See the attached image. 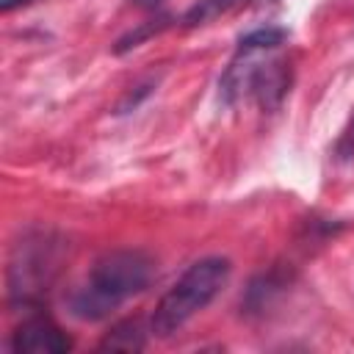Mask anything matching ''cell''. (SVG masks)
<instances>
[{"mask_svg":"<svg viewBox=\"0 0 354 354\" xmlns=\"http://www.w3.org/2000/svg\"><path fill=\"white\" fill-rule=\"evenodd\" d=\"M232 263L221 254L202 257L191 263L183 277L160 296L152 318H149V332L155 337H171L180 332L196 313H202L230 282Z\"/></svg>","mask_w":354,"mask_h":354,"instance_id":"2","label":"cell"},{"mask_svg":"<svg viewBox=\"0 0 354 354\" xmlns=\"http://www.w3.org/2000/svg\"><path fill=\"white\" fill-rule=\"evenodd\" d=\"M241 0H196L188 11H185V17H183V25L185 28H196V25H205V22H210V19H216L218 14H224V11H230L232 6H238Z\"/></svg>","mask_w":354,"mask_h":354,"instance_id":"9","label":"cell"},{"mask_svg":"<svg viewBox=\"0 0 354 354\" xmlns=\"http://www.w3.org/2000/svg\"><path fill=\"white\" fill-rule=\"evenodd\" d=\"M28 3H30V0H0V8L8 14L14 6H28Z\"/></svg>","mask_w":354,"mask_h":354,"instance_id":"11","label":"cell"},{"mask_svg":"<svg viewBox=\"0 0 354 354\" xmlns=\"http://www.w3.org/2000/svg\"><path fill=\"white\" fill-rule=\"evenodd\" d=\"M152 279V257L141 249H116L102 254L86 282L69 293V313L77 321H102L127 299L147 290Z\"/></svg>","mask_w":354,"mask_h":354,"instance_id":"1","label":"cell"},{"mask_svg":"<svg viewBox=\"0 0 354 354\" xmlns=\"http://www.w3.org/2000/svg\"><path fill=\"white\" fill-rule=\"evenodd\" d=\"M335 158L337 160H351L354 158V108H351V116H348V122H346V127H343V133L335 144Z\"/></svg>","mask_w":354,"mask_h":354,"instance_id":"10","label":"cell"},{"mask_svg":"<svg viewBox=\"0 0 354 354\" xmlns=\"http://www.w3.org/2000/svg\"><path fill=\"white\" fill-rule=\"evenodd\" d=\"M8 348L17 354H64L72 348V337L50 315L30 310V315L11 332Z\"/></svg>","mask_w":354,"mask_h":354,"instance_id":"5","label":"cell"},{"mask_svg":"<svg viewBox=\"0 0 354 354\" xmlns=\"http://www.w3.org/2000/svg\"><path fill=\"white\" fill-rule=\"evenodd\" d=\"M149 329H144L141 318H127L111 326V332L100 340V351H141L147 346Z\"/></svg>","mask_w":354,"mask_h":354,"instance_id":"6","label":"cell"},{"mask_svg":"<svg viewBox=\"0 0 354 354\" xmlns=\"http://www.w3.org/2000/svg\"><path fill=\"white\" fill-rule=\"evenodd\" d=\"M293 83L290 64L285 58H271L268 53H238L218 80V97L224 105H235L246 97L257 100L263 111L282 105Z\"/></svg>","mask_w":354,"mask_h":354,"instance_id":"3","label":"cell"},{"mask_svg":"<svg viewBox=\"0 0 354 354\" xmlns=\"http://www.w3.org/2000/svg\"><path fill=\"white\" fill-rule=\"evenodd\" d=\"M282 285H285V282H282L277 274H263V277L252 279V285H249L246 296L241 299V307L246 310V315L263 313V310L277 299V293L282 290Z\"/></svg>","mask_w":354,"mask_h":354,"instance_id":"7","label":"cell"},{"mask_svg":"<svg viewBox=\"0 0 354 354\" xmlns=\"http://www.w3.org/2000/svg\"><path fill=\"white\" fill-rule=\"evenodd\" d=\"M64 243L53 230H30L14 246L8 260V299L25 310H39L44 290L50 288Z\"/></svg>","mask_w":354,"mask_h":354,"instance_id":"4","label":"cell"},{"mask_svg":"<svg viewBox=\"0 0 354 354\" xmlns=\"http://www.w3.org/2000/svg\"><path fill=\"white\" fill-rule=\"evenodd\" d=\"M285 39H288L285 28L263 25V28H254L238 39V53H274L277 47L285 44Z\"/></svg>","mask_w":354,"mask_h":354,"instance_id":"8","label":"cell"}]
</instances>
